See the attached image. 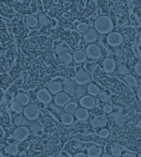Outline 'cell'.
I'll return each mask as SVG.
<instances>
[{"instance_id": "1", "label": "cell", "mask_w": 141, "mask_h": 157, "mask_svg": "<svg viewBox=\"0 0 141 157\" xmlns=\"http://www.w3.org/2000/svg\"><path fill=\"white\" fill-rule=\"evenodd\" d=\"M114 25L110 17L108 16H100L96 19L94 23V29L97 33L101 35L109 34L113 31Z\"/></svg>"}, {"instance_id": "2", "label": "cell", "mask_w": 141, "mask_h": 157, "mask_svg": "<svg viewBox=\"0 0 141 157\" xmlns=\"http://www.w3.org/2000/svg\"><path fill=\"white\" fill-rule=\"evenodd\" d=\"M85 52H86L87 57H89L90 59H93V60H96V59L101 58V56H102V54H103L102 48L100 47V45H98L96 43L89 44L87 46Z\"/></svg>"}, {"instance_id": "3", "label": "cell", "mask_w": 141, "mask_h": 157, "mask_svg": "<svg viewBox=\"0 0 141 157\" xmlns=\"http://www.w3.org/2000/svg\"><path fill=\"white\" fill-rule=\"evenodd\" d=\"M122 41H123L122 35L118 32H111L106 36V42L110 47L118 48V46L122 45Z\"/></svg>"}, {"instance_id": "4", "label": "cell", "mask_w": 141, "mask_h": 157, "mask_svg": "<svg viewBox=\"0 0 141 157\" xmlns=\"http://www.w3.org/2000/svg\"><path fill=\"white\" fill-rule=\"evenodd\" d=\"M24 115L29 121H36L39 116V108L34 104H28L24 109Z\"/></svg>"}, {"instance_id": "5", "label": "cell", "mask_w": 141, "mask_h": 157, "mask_svg": "<svg viewBox=\"0 0 141 157\" xmlns=\"http://www.w3.org/2000/svg\"><path fill=\"white\" fill-rule=\"evenodd\" d=\"M30 134V129L27 126H18L13 131V139L18 142H21L27 139Z\"/></svg>"}, {"instance_id": "6", "label": "cell", "mask_w": 141, "mask_h": 157, "mask_svg": "<svg viewBox=\"0 0 141 157\" xmlns=\"http://www.w3.org/2000/svg\"><path fill=\"white\" fill-rule=\"evenodd\" d=\"M74 82L79 85V86H83L86 85L90 81V77L89 75V73L85 70H79L76 72L75 76H74Z\"/></svg>"}, {"instance_id": "7", "label": "cell", "mask_w": 141, "mask_h": 157, "mask_svg": "<svg viewBox=\"0 0 141 157\" xmlns=\"http://www.w3.org/2000/svg\"><path fill=\"white\" fill-rule=\"evenodd\" d=\"M36 98L38 101L43 104H50L53 99V96L48 89H41L36 94Z\"/></svg>"}, {"instance_id": "8", "label": "cell", "mask_w": 141, "mask_h": 157, "mask_svg": "<svg viewBox=\"0 0 141 157\" xmlns=\"http://www.w3.org/2000/svg\"><path fill=\"white\" fill-rule=\"evenodd\" d=\"M69 102H71V96L65 92H60L55 96V104L59 107H65Z\"/></svg>"}, {"instance_id": "9", "label": "cell", "mask_w": 141, "mask_h": 157, "mask_svg": "<svg viewBox=\"0 0 141 157\" xmlns=\"http://www.w3.org/2000/svg\"><path fill=\"white\" fill-rule=\"evenodd\" d=\"M96 105V99L95 97L90 94H86L85 96L80 98V106L82 108H85L87 109H90L94 108Z\"/></svg>"}, {"instance_id": "10", "label": "cell", "mask_w": 141, "mask_h": 157, "mask_svg": "<svg viewBox=\"0 0 141 157\" xmlns=\"http://www.w3.org/2000/svg\"><path fill=\"white\" fill-rule=\"evenodd\" d=\"M102 65H103L104 70L106 73H113L116 70V67H117V64H116L115 60L112 58H110V57L105 58L103 60V62H102Z\"/></svg>"}, {"instance_id": "11", "label": "cell", "mask_w": 141, "mask_h": 157, "mask_svg": "<svg viewBox=\"0 0 141 157\" xmlns=\"http://www.w3.org/2000/svg\"><path fill=\"white\" fill-rule=\"evenodd\" d=\"M98 39V33L94 28H89V30L84 35V41L88 44L94 43Z\"/></svg>"}, {"instance_id": "12", "label": "cell", "mask_w": 141, "mask_h": 157, "mask_svg": "<svg viewBox=\"0 0 141 157\" xmlns=\"http://www.w3.org/2000/svg\"><path fill=\"white\" fill-rule=\"evenodd\" d=\"M74 116L75 118L78 120V121H81V122H84V121H87L89 117V110L85 108H78L74 113Z\"/></svg>"}, {"instance_id": "13", "label": "cell", "mask_w": 141, "mask_h": 157, "mask_svg": "<svg viewBox=\"0 0 141 157\" xmlns=\"http://www.w3.org/2000/svg\"><path fill=\"white\" fill-rule=\"evenodd\" d=\"M46 89H48V91L51 94H56L63 91V85L58 82H51L47 84Z\"/></svg>"}, {"instance_id": "14", "label": "cell", "mask_w": 141, "mask_h": 157, "mask_svg": "<svg viewBox=\"0 0 141 157\" xmlns=\"http://www.w3.org/2000/svg\"><path fill=\"white\" fill-rule=\"evenodd\" d=\"M106 123H107V120H106V118L104 116H95L90 121V124L94 127H99V128L105 127Z\"/></svg>"}, {"instance_id": "15", "label": "cell", "mask_w": 141, "mask_h": 157, "mask_svg": "<svg viewBox=\"0 0 141 157\" xmlns=\"http://www.w3.org/2000/svg\"><path fill=\"white\" fill-rule=\"evenodd\" d=\"M73 61L77 64H81L84 63L87 60V54L86 52L82 51V50H77L73 52Z\"/></svg>"}, {"instance_id": "16", "label": "cell", "mask_w": 141, "mask_h": 157, "mask_svg": "<svg viewBox=\"0 0 141 157\" xmlns=\"http://www.w3.org/2000/svg\"><path fill=\"white\" fill-rule=\"evenodd\" d=\"M103 153V149L101 147H97L94 145H91L88 148V153L87 155L89 157H99Z\"/></svg>"}, {"instance_id": "17", "label": "cell", "mask_w": 141, "mask_h": 157, "mask_svg": "<svg viewBox=\"0 0 141 157\" xmlns=\"http://www.w3.org/2000/svg\"><path fill=\"white\" fill-rule=\"evenodd\" d=\"M15 101L18 102L19 104L23 105V106H27L30 102V99H29V96L27 94L19 93L15 96Z\"/></svg>"}, {"instance_id": "18", "label": "cell", "mask_w": 141, "mask_h": 157, "mask_svg": "<svg viewBox=\"0 0 141 157\" xmlns=\"http://www.w3.org/2000/svg\"><path fill=\"white\" fill-rule=\"evenodd\" d=\"M14 124L16 126H27L28 124H30V123L25 115L23 116L22 114H20L14 118Z\"/></svg>"}, {"instance_id": "19", "label": "cell", "mask_w": 141, "mask_h": 157, "mask_svg": "<svg viewBox=\"0 0 141 157\" xmlns=\"http://www.w3.org/2000/svg\"><path fill=\"white\" fill-rule=\"evenodd\" d=\"M60 119H61V122L63 124L65 125H71L72 124H73V115L72 113H69V112H66L65 113H62L61 114V117H60Z\"/></svg>"}, {"instance_id": "20", "label": "cell", "mask_w": 141, "mask_h": 157, "mask_svg": "<svg viewBox=\"0 0 141 157\" xmlns=\"http://www.w3.org/2000/svg\"><path fill=\"white\" fill-rule=\"evenodd\" d=\"M123 80L126 82V83L128 84V86L130 88H136L137 85H138V82H137V80L132 75L128 74V75H125L123 76Z\"/></svg>"}, {"instance_id": "21", "label": "cell", "mask_w": 141, "mask_h": 157, "mask_svg": "<svg viewBox=\"0 0 141 157\" xmlns=\"http://www.w3.org/2000/svg\"><path fill=\"white\" fill-rule=\"evenodd\" d=\"M25 22H26V25H27L28 27H30V28H35V27L39 25V19L36 18V17L33 16V15H29V16L26 17Z\"/></svg>"}, {"instance_id": "22", "label": "cell", "mask_w": 141, "mask_h": 157, "mask_svg": "<svg viewBox=\"0 0 141 157\" xmlns=\"http://www.w3.org/2000/svg\"><path fill=\"white\" fill-rule=\"evenodd\" d=\"M58 58H59L60 61H62L63 63H66V64H70L73 60V55L69 52H62V53H59L58 54Z\"/></svg>"}, {"instance_id": "23", "label": "cell", "mask_w": 141, "mask_h": 157, "mask_svg": "<svg viewBox=\"0 0 141 157\" xmlns=\"http://www.w3.org/2000/svg\"><path fill=\"white\" fill-rule=\"evenodd\" d=\"M87 91H88L89 94H90V95H92V96H94V97H95V96H98L99 94H100V92H101L100 88H99L96 84H94V83L89 84V86H88V88H87Z\"/></svg>"}, {"instance_id": "24", "label": "cell", "mask_w": 141, "mask_h": 157, "mask_svg": "<svg viewBox=\"0 0 141 157\" xmlns=\"http://www.w3.org/2000/svg\"><path fill=\"white\" fill-rule=\"evenodd\" d=\"M5 152L10 155H14L18 152V145L17 144H10L5 147Z\"/></svg>"}, {"instance_id": "25", "label": "cell", "mask_w": 141, "mask_h": 157, "mask_svg": "<svg viewBox=\"0 0 141 157\" xmlns=\"http://www.w3.org/2000/svg\"><path fill=\"white\" fill-rule=\"evenodd\" d=\"M77 109H78V106H77V104L75 102H69L64 107V110L66 112H69V113H72V114H74Z\"/></svg>"}, {"instance_id": "26", "label": "cell", "mask_w": 141, "mask_h": 157, "mask_svg": "<svg viewBox=\"0 0 141 157\" xmlns=\"http://www.w3.org/2000/svg\"><path fill=\"white\" fill-rule=\"evenodd\" d=\"M29 129H30V133L32 135H36L39 131H41L42 126L39 123H31L29 124Z\"/></svg>"}, {"instance_id": "27", "label": "cell", "mask_w": 141, "mask_h": 157, "mask_svg": "<svg viewBox=\"0 0 141 157\" xmlns=\"http://www.w3.org/2000/svg\"><path fill=\"white\" fill-rule=\"evenodd\" d=\"M112 116H113V119H114V121L116 122L117 124L122 125V124H123V116H122V114L120 113V112L113 113Z\"/></svg>"}, {"instance_id": "28", "label": "cell", "mask_w": 141, "mask_h": 157, "mask_svg": "<svg viewBox=\"0 0 141 157\" xmlns=\"http://www.w3.org/2000/svg\"><path fill=\"white\" fill-rule=\"evenodd\" d=\"M87 92L88 91L86 90V88L84 86H77L76 87V91H75V96L81 98V97L86 95Z\"/></svg>"}, {"instance_id": "29", "label": "cell", "mask_w": 141, "mask_h": 157, "mask_svg": "<svg viewBox=\"0 0 141 157\" xmlns=\"http://www.w3.org/2000/svg\"><path fill=\"white\" fill-rule=\"evenodd\" d=\"M11 109L13 110V111H15V112H17V113H22V112H24V107H23V105H21V104H19L18 102H16V101H14L12 104H11Z\"/></svg>"}, {"instance_id": "30", "label": "cell", "mask_w": 141, "mask_h": 157, "mask_svg": "<svg viewBox=\"0 0 141 157\" xmlns=\"http://www.w3.org/2000/svg\"><path fill=\"white\" fill-rule=\"evenodd\" d=\"M118 74H120V75H123V76H125V75H128L131 71H130V69L125 66V65H123V64H120L119 66H118Z\"/></svg>"}, {"instance_id": "31", "label": "cell", "mask_w": 141, "mask_h": 157, "mask_svg": "<svg viewBox=\"0 0 141 157\" xmlns=\"http://www.w3.org/2000/svg\"><path fill=\"white\" fill-rule=\"evenodd\" d=\"M69 51V48L68 46L65 44V43H59L56 47V52L59 54V53H62V52H68Z\"/></svg>"}, {"instance_id": "32", "label": "cell", "mask_w": 141, "mask_h": 157, "mask_svg": "<svg viewBox=\"0 0 141 157\" xmlns=\"http://www.w3.org/2000/svg\"><path fill=\"white\" fill-rule=\"evenodd\" d=\"M111 153L113 156L118 157V156H122V148H120L118 145H115L111 148Z\"/></svg>"}, {"instance_id": "33", "label": "cell", "mask_w": 141, "mask_h": 157, "mask_svg": "<svg viewBox=\"0 0 141 157\" xmlns=\"http://www.w3.org/2000/svg\"><path fill=\"white\" fill-rule=\"evenodd\" d=\"M75 91H76V86H63V92L68 94L69 95H75Z\"/></svg>"}, {"instance_id": "34", "label": "cell", "mask_w": 141, "mask_h": 157, "mask_svg": "<svg viewBox=\"0 0 141 157\" xmlns=\"http://www.w3.org/2000/svg\"><path fill=\"white\" fill-rule=\"evenodd\" d=\"M76 27H77V30H78L79 32L84 33V34H86V33L89 30V25H87V24H85V23L79 24Z\"/></svg>"}, {"instance_id": "35", "label": "cell", "mask_w": 141, "mask_h": 157, "mask_svg": "<svg viewBox=\"0 0 141 157\" xmlns=\"http://www.w3.org/2000/svg\"><path fill=\"white\" fill-rule=\"evenodd\" d=\"M49 109H53L56 113H61V111H62V109H61V107H59V106H57V105H56L55 103L54 104H52V103H50L49 104Z\"/></svg>"}, {"instance_id": "36", "label": "cell", "mask_w": 141, "mask_h": 157, "mask_svg": "<svg viewBox=\"0 0 141 157\" xmlns=\"http://www.w3.org/2000/svg\"><path fill=\"white\" fill-rule=\"evenodd\" d=\"M98 96H99V98H100V99L102 100L103 102H107L108 98H109L108 94H107L106 92H104V91H101Z\"/></svg>"}, {"instance_id": "37", "label": "cell", "mask_w": 141, "mask_h": 157, "mask_svg": "<svg viewBox=\"0 0 141 157\" xmlns=\"http://www.w3.org/2000/svg\"><path fill=\"white\" fill-rule=\"evenodd\" d=\"M38 19H39V24H41V25H46L48 23V20H47L46 16L44 14H39Z\"/></svg>"}, {"instance_id": "38", "label": "cell", "mask_w": 141, "mask_h": 157, "mask_svg": "<svg viewBox=\"0 0 141 157\" xmlns=\"http://www.w3.org/2000/svg\"><path fill=\"white\" fill-rule=\"evenodd\" d=\"M99 136L101 137H103V139H106V137H107L109 136V131L106 128H103V129H101L100 132H99Z\"/></svg>"}, {"instance_id": "39", "label": "cell", "mask_w": 141, "mask_h": 157, "mask_svg": "<svg viewBox=\"0 0 141 157\" xmlns=\"http://www.w3.org/2000/svg\"><path fill=\"white\" fill-rule=\"evenodd\" d=\"M135 72L137 76L141 77V63H137L135 65Z\"/></svg>"}, {"instance_id": "40", "label": "cell", "mask_w": 141, "mask_h": 157, "mask_svg": "<svg viewBox=\"0 0 141 157\" xmlns=\"http://www.w3.org/2000/svg\"><path fill=\"white\" fill-rule=\"evenodd\" d=\"M112 110H113V108H112V106H111V105L106 104V105H105V106H104V111H105L106 113H111V112H112Z\"/></svg>"}, {"instance_id": "41", "label": "cell", "mask_w": 141, "mask_h": 157, "mask_svg": "<svg viewBox=\"0 0 141 157\" xmlns=\"http://www.w3.org/2000/svg\"><path fill=\"white\" fill-rule=\"evenodd\" d=\"M122 156H123V157H135V154H134V153H129V152H125V153L122 154Z\"/></svg>"}, {"instance_id": "42", "label": "cell", "mask_w": 141, "mask_h": 157, "mask_svg": "<svg viewBox=\"0 0 141 157\" xmlns=\"http://www.w3.org/2000/svg\"><path fill=\"white\" fill-rule=\"evenodd\" d=\"M74 156H75V157H87L88 155L85 154V153H83V152H78V153H76Z\"/></svg>"}, {"instance_id": "43", "label": "cell", "mask_w": 141, "mask_h": 157, "mask_svg": "<svg viewBox=\"0 0 141 157\" xmlns=\"http://www.w3.org/2000/svg\"><path fill=\"white\" fill-rule=\"evenodd\" d=\"M136 94H137V97H138V99H139V100H141V87H139V88L137 89V92H136Z\"/></svg>"}, {"instance_id": "44", "label": "cell", "mask_w": 141, "mask_h": 157, "mask_svg": "<svg viewBox=\"0 0 141 157\" xmlns=\"http://www.w3.org/2000/svg\"><path fill=\"white\" fill-rule=\"evenodd\" d=\"M120 53H122V52H120V49H118V47L116 49V55L118 57V56H120Z\"/></svg>"}, {"instance_id": "45", "label": "cell", "mask_w": 141, "mask_h": 157, "mask_svg": "<svg viewBox=\"0 0 141 157\" xmlns=\"http://www.w3.org/2000/svg\"><path fill=\"white\" fill-rule=\"evenodd\" d=\"M111 155H112V154H107V153H102V155H101V156H102V157H111Z\"/></svg>"}]
</instances>
